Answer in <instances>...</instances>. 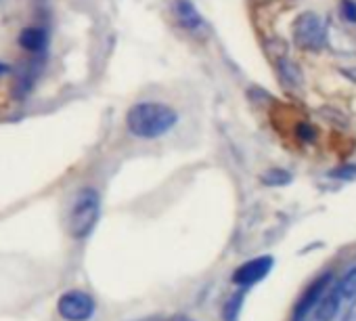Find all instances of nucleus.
<instances>
[{
	"label": "nucleus",
	"instance_id": "5",
	"mask_svg": "<svg viewBox=\"0 0 356 321\" xmlns=\"http://www.w3.org/2000/svg\"><path fill=\"white\" fill-rule=\"evenodd\" d=\"M329 283H331V273H323L321 277H316V279L304 290V294L298 298V302H296V306H293V319H291V321H304V319L312 313V308L316 306L318 298H321L323 292L329 288Z\"/></svg>",
	"mask_w": 356,
	"mask_h": 321
},
{
	"label": "nucleus",
	"instance_id": "3",
	"mask_svg": "<svg viewBox=\"0 0 356 321\" xmlns=\"http://www.w3.org/2000/svg\"><path fill=\"white\" fill-rule=\"evenodd\" d=\"M325 38H327V30H325L323 19L316 13L306 11L293 22L296 47H300L304 51H316L325 45Z\"/></svg>",
	"mask_w": 356,
	"mask_h": 321
},
{
	"label": "nucleus",
	"instance_id": "2",
	"mask_svg": "<svg viewBox=\"0 0 356 321\" xmlns=\"http://www.w3.org/2000/svg\"><path fill=\"white\" fill-rule=\"evenodd\" d=\"M97 221H99V194L95 189H84L82 194H78L70 210V221H67L70 235L76 240L86 237L97 225Z\"/></svg>",
	"mask_w": 356,
	"mask_h": 321
},
{
	"label": "nucleus",
	"instance_id": "10",
	"mask_svg": "<svg viewBox=\"0 0 356 321\" xmlns=\"http://www.w3.org/2000/svg\"><path fill=\"white\" fill-rule=\"evenodd\" d=\"M335 285H337V290H339V294H341L343 300H348V302L356 300V265H352L339 277V281H335Z\"/></svg>",
	"mask_w": 356,
	"mask_h": 321
},
{
	"label": "nucleus",
	"instance_id": "1",
	"mask_svg": "<svg viewBox=\"0 0 356 321\" xmlns=\"http://www.w3.org/2000/svg\"><path fill=\"white\" fill-rule=\"evenodd\" d=\"M178 122L176 109L157 101H140L128 109L126 126L138 139H157L170 132Z\"/></svg>",
	"mask_w": 356,
	"mask_h": 321
},
{
	"label": "nucleus",
	"instance_id": "7",
	"mask_svg": "<svg viewBox=\"0 0 356 321\" xmlns=\"http://www.w3.org/2000/svg\"><path fill=\"white\" fill-rule=\"evenodd\" d=\"M174 17L178 19V24H181L187 32H202L206 28V22L202 17V13L197 11V7L191 3V0H174Z\"/></svg>",
	"mask_w": 356,
	"mask_h": 321
},
{
	"label": "nucleus",
	"instance_id": "16",
	"mask_svg": "<svg viewBox=\"0 0 356 321\" xmlns=\"http://www.w3.org/2000/svg\"><path fill=\"white\" fill-rule=\"evenodd\" d=\"M341 321H356V300H352V304H350V308L346 311V315H343Z\"/></svg>",
	"mask_w": 356,
	"mask_h": 321
},
{
	"label": "nucleus",
	"instance_id": "9",
	"mask_svg": "<svg viewBox=\"0 0 356 321\" xmlns=\"http://www.w3.org/2000/svg\"><path fill=\"white\" fill-rule=\"evenodd\" d=\"M47 40H49V36H47V32H44L42 28H26V30L19 34V38H17V42H19L26 51H30V53L42 51V49L47 47Z\"/></svg>",
	"mask_w": 356,
	"mask_h": 321
},
{
	"label": "nucleus",
	"instance_id": "4",
	"mask_svg": "<svg viewBox=\"0 0 356 321\" xmlns=\"http://www.w3.org/2000/svg\"><path fill=\"white\" fill-rule=\"evenodd\" d=\"M59 315L67 321H88L92 315H95V298L82 290H72V292H65L61 298H59Z\"/></svg>",
	"mask_w": 356,
	"mask_h": 321
},
{
	"label": "nucleus",
	"instance_id": "11",
	"mask_svg": "<svg viewBox=\"0 0 356 321\" xmlns=\"http://www.w3.org/2000/svg\"><path fill=\"white\" fill-rule=\"evenodd\" d=\"M277 68H279V74L285 80V84H289L293 88H300L302 86V80L304 78H302V72L298 70L296 63H291L289 59H279L277 61Z\"/></svg>",
	"mask_w": 356,
	"mask_h": 321
},
{
	"label": "nucleus",
	"instance_id": "18",
	"mask_svg": "<svg viewBox=\"0 0 356 321\" xmlns=\"http://www.w3.org/2000/svg\"><path fill=\"white\" fill-rule=\"evenodd\" d=\"M7 70H9V68H7V65H5V63H0V74H5V72H7Z\"/></svg>",
	"mask_w": 356,
	"mask_h": 321
},
{
	"label": "nucleus",
	"instance_id": "12",
	"mask_svg": "<svg viewBox=\"0 0 356 321\" xmlns=\"http://www.w3.org/2000/svg\"><path fill=\"white\" fill-rule=\"evenodd\" d=\"M331 177H335V179H339V181H352V179H356V166H354V164H346V166L333 171Z\"/></svg>",
	"mask_w": 356,
	"mask_h": 321
},
{
	"label": "nucleus",
	"instance_id": "15",
	"mask_svg": "<svg viewBox=\"0 0 356 321\" xmlns=\"http://www.w3.org/2000/svg\"><path fill=\"white\" fill-rule=\"evenodd\" d=\"M341 15H343V19L356 24V3H352V0H343V3H341Z\"/></svg>",
	"mask_w": 356,
	"mask_h": 321
},
{
	"label": "nucleus",
	"instance_id": "8",
	"mask_svg": "<svg viewBox=\"0 0 356 321\" xmlns=\"http://www.w3.org/2000/svg\"><path fill=\"white\" fill-rule=\"evenodd\" d=\"M341 302H343V298H341L337 285L329 283V288L323 292V296L318 298V302L314 306V321H335V317L339 315Z\"/></svg>",
	"mask_w": 356,
	"mask_h": 321
},
{
	"label": "nucleus",
	"instance_id": "17",
	"mask_svg": "<svg viewBox=\"0 0 356 321\" xmlns=\"http://www.w3.org/2000/svg\"><path fill=\"white\" fill-rule=\"evenodd\" d=\"M341 74L346 78H350L352 82H356V68H346V70H341Z\"/></svg>",
	"mask_w": 356,
	"mask_h": 321
},
{
	"label": "nucleus",
	"instance_id": "14",
	"mask_svg": "<svg viewBox=\"0 0 356 321\" xmlns=\"http://www.w3.org/2000/svg\"><path fill=\"white\" fill-rule=\"evenodd\" d=\"M239 306H241V296H233L225 308V319L227 321H235L237 319V313H239Z\"/></svg>",
	"mask_w": 356,
	"mask_h": 321
},
{
	"label": "nucleus",
	"instance_id": "6",
	"mask_svg": "<svg viewBox=\"0 0 356 321\" xmlns=\"http://www.w3.org/2000/svg\"><path fill=\"white\" fill-rule=\"evenodd\" d=\"M273 256H258V258H252L248 263H243L235 273H233V281L237 285H254L258 281H262L270 269H273Z\"/></svg>",
	"mask_w": 356,
	"mask_h": 321
},
{
	"label": "nucleus",
	"instance_id": "13",
	"mask_svg": "<svg viewBox=\"0 0 356 321\" xmlns=\"http://www.w3.org/2000/svg\"><path fill=\"white\" fill-rule=\"evenodd\" d=\"M264 181H266L268 185H285V183L291 181V177H289L287 173H283V171H273V173H268V175L264 177Z\"/></svg>",
	"mask_w": 356,
	"mask_h": 321
}]
</instances>
